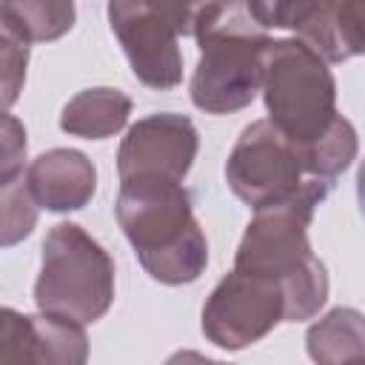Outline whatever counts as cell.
I'll use <instances>...</instances> for the list:
<instances>
[{"label": "cell", "mask_w": 365, "mask_h": 365, "mask_svg": "<svg viewBox=\"0 0 365 365\" xmlns=\"http://www.w3.org/2000/svg\"><path fill=\"white\" fill-rule=\"evenodd\" d=\"M331 182L305 180L297 194L257 208L234 254V271L279 282L285 297V322H302L319 314L328 299V274L311 251L308 225Z\"/></svg>", "instance_id": "obj_1"}, {"label": "cell", "mask_w": 365, "mask_h": 365, "mask_svg": "<svg viewBox=\"0 0 365 365\" xmlns=\"http://www.w3.org/2000/svg\"><path fill=\"white\" fill-rule=\"evenodd\" d=\"M114 214L151 279L163 285L200 279L208 265V242L182 182L165 177L120 180Z\"/></svg>", "instance_id": "obj_2"}, {"label": "cell", "mask_w": 365, "mask_h": 365, "mask_svg": "<svg viewBox=\"0 0 365 365\" xmlns=\"http://www.w3.org/2000/svg\"><path fill=\"white\" fill-rule=\"evenodd\" d=\"M191 34L200 60L191 74V103L205 114H234L262 86V54L268 31L254 20L248 3L191 6Z\"/></svg>", "instance_id": "obj_3"}, {"label": "cell", "mask_w": 365, "mask_h": 365, "mask_svg": "<svg viewBox=\"0 0 365 365\" xmlns=\"http://www.w3.org/2000/svg\"><path fill=\"white\" fill-rule=\"evenodd\" d=\"M262 100L268 123L302 151L336 123V80L328 63L297 37L271 40L262 54Z\"/></svg>", "instance_id": "obj_4"}, {"label": "cell", "mask_w": 365, "mask_h": 365, "mask_svg": "<svg viewBox=\"0 0 365 365\" xmlns=\"http://www.w3.org/2000/svg\"><path fill=\"white\" fill-rule=\"evenodd\" d=\"M114 302V259L77 222H57L40 254L34 305L40 314L97 322Z\"/></svg>", "instance_id": "obj_5"}, {"label": "cell", "mask_w": 365, "mask_h": 365, "mask_svg": "<svg viewBox=\"0 0 365 365\" xmlns=\"http://www.w3.org/2000/svg\"><path fill=\"white\" fill-rule=\"evenodd\" d=\"M108 23L134 77L151 88H174L182 80L180 34H191V6L182 3H108Z\"/></svg>", "instance_id": "obj_6"}, {"label": "cell", "mask_w": 365, "mask_h": 365, "mask_svg": "<svg viewBox=\"0 0 365 365\" xmlns=\"http://www.w3.org/2000/svg\"><path fill=\"white\" fill-rule=\"evenodd\" d=\"M285 322V297L279 282L242 271L225 274L202 305V334L208 342L240 351L268 336Z\"/></svg>", "instance_id": "obj_7"}, {"label": "cell", "mask_w": 365, "mask_h": 365, "mask_svg": "<svg viewBox=\"0 0 365 365\" xmlns=\"http://www.w3.org/2000/svg\"><path fill=\"white\" fill-rule=\"evenodd\" d=\"M225 182L257 211L288 200L305 180L294 145L268 120H254L242 128L225 160Z\"/></svg>", "instance_id": "obj_8"}, {"label": "cell", "mask_w": 365, "mask_h": 365, "mask_svg": "<svg viewBox=\"0 0 365 365\" xmlns=\"http://www.w3.org/2000/svg\"><path fill=\"white\" fill-rule=\"evenodd\" d=\"M248 11L265 31L291 29L325 63H345L365 51L362 3H248Z\"/></svg>", "instance_id": "obj_9"}, {"label": "cell", "mask_w": 365, "mask_h": 365, "mask_svg": "<svg viewBox=\"0 0 365 365\" xmlns=\"http://www.w3.org/2000/svg\"><path fill=\"white\" fill-rule=\"evenodd\" d=\"M200 148V134L185 114L160 111L137 120L120 148H117V174L128 177H165L182 182L191 171V163Z\"/></svg>", "instance_id": "obj_10"}, {"label": "cell", "mask_w": 365, "mask_h": 365, "mask_svg": "<svg viewBox=\"0 0 365 365\" xmlns=\"http://www.w3.org/2000/svg\"><path fill=\"white\" fill-rule=\"evenodd\" d=\"M26 185L37 208L54 214L80 211L97 191V168L77 148H51L31 160Z\"/></svg>", "instance_id": "obj_11"}, {"label": "cell", "mask_w": 365, "mask_h": 365, "mask_svg": "<svg viewBox=\"0 0 365 365\" xmlns=\"http://www.w3.org/2000/svg\"><path fill=\"white\" fill-rule=\"evenodd\" d=\"M131 114V97L111 86L77 91L60 111V128L86 140H106L117 134Z\"/></svg>", "instance_id": "obj_12"}, {"label": "cell", "mask_w": 365, "mask_h": 365, "mask_svg": "<svg viewBox=\"0 0 365 365\" xmlns=\"http://www.w3.org/2000/svg\"><path fill=\"white\" fill-rule=\"evenodd\" d=\"M314 365H365V328L356 308H331L305 334Z\"/></svg>", "instance_id": "obj_13"}, {"label": "cell", "mask_w": 365, "mask_h": 365, "mask_svg": "<svg viewBox=\"0 0 365 365\" xmlns=\"http://www.w3.org/2000/svg\"><path fill=\"white\" fill-rule=\"evenodd\" d=\"M74 3L57 0H14L0 3V23L23 43H46L63 37L74 26Z\"/></svg>", "instance_id": "obj_14"}, {"label": "cell", "mask_w": 365, "mask_h": 365, "mask_svg": "<svg viewBox=\"0 0 365 365\" xmlns=\"http://www.w3.org/2000/svg\"><path fill=\"white\" fill-rule=\"evenodd\" d=\"M356 148H359L356 131H354L351 120L339 114L325 137H319L314 145L297 151V160H299L302 174H311V180L331 182L334 177H339L342 171L351 168V163L356 157Z\"/></svg>", "instance_id": "obj_15"}, {"label": "cell", "mask_w": 365, "mask_h": 365, "mask_svg": "<svg viewBox=\"0 0 365 365\" xmlns=\"http://www.w3.org/2000/svg\"><path fill=\"white\" fill-rule=\"evenodd\" d=\"M37 331V356L40 365H86L88 362V336L80 322L31 314Z\"/></svg>", "instance_id": "obj_16"}, {"label": "cell", "mask_w": 365, "mask_h": 365, "mask_svg": "<svg viewBox=\"0 0 365 365\" xmlns=\"http://www.w3.org/2000/svg\"><path fill=\"white\" fill-rule=\"evenodd\" d=\"M37 228V202L29 194L26 180L0 185V248L23 242Z\"/></svg>", "instance_id": "obj_17"}, {"label": "cell", "mask_w": 365, "mask_h": 365, "mask_svg": "<svg viewBox=\"0 0 365 365\" xmlns=\"http://www.w3.org/2000/svg\"><path fill=\"white\" fill-rule=\"evenodd\" d=\"M0 365H40L31 314L0 305Z\"/></svg>", "instance_id": "obj_18"}, {"label": "cell", "mask_w": 365, "mask_h": 365, "mask_svg": "<svg viewBox=\"0 0 365 365\" xmlns=\"http://www.w3.org/2000/svg\"><path fill=\"white\" fill-rule=\"evenodd\" d=\"M29 66V43H23L14 31L0 23V114L9 111L26 83Z\"/></svg>", "instance_id": "obj_19"}, {"label": "cell", "mask_w": 365, "mask_h": 365, "mask_svg": "<svg viewBox=\"0 0 365 365\" xmlns=\"http://www.w3.org/2000/svg\"><path fill=\"white\" fill-rule=\"evenodd\" d=\"M26 125L14 114H0V185H11L23 180L26 168Z\"/></svg>", "instance_id": "obj_20"}, {"label": "cell", "mask_w": 365, "mask_h": 365, "mask_svg": "<svg viewBox=\"0 0 365 365\" xmlns=\"http://www.w3.org/2000/svg\"><path fill=\"white\" fill-rule=\"evenodd\" d=\"M165 365H231V362H220V359H208L205 354L200 351H191V348H182V351H174Z\"/></svg>", "instance_id": "obj_21"}]
</instances>
